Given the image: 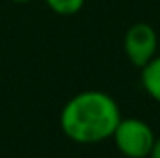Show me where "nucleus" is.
<instances>
[{"instance_id":"obj_4","label":"nucleus","mask_w":160,"mask_h":158,"mask_svg":"<svg viewBox=\"0 0 160 158\" xmlns=\"http://www.w3.org/2000/svg\"><path fill=\"white\" fill-rule=\"evenodd\" d=\"M140 80L145 93L160 104V54H157L151 62H147L142 67Z\"/></svg>"},{"instance_id":"obj_5","label":"nucleus","mask_w":160,"mask_h":158,"mask_svg":"<svg viewBox=\"0 0 160 158\" xmlns=\"http://www.w3.org/2000/svg\"><path fill=\"white\" fill-rule=\"evenodd\" d=\"M45 4L48 6L50 11L69 17V15H77L80 9L84 7L86 0H45Z\"/></svg>"},{"instance_id":"obj_1","label":"nucleus","mask_w":160,"mask_h":158,"mask_svg":"<svg viewBox=\"0 0 160 158\" xmlns=\"http://www.w3.org/2000/svg\"><path fill=\"white\" fill-rule=\"evenodd\" d=\"M121 110L116 99L101 89H86L71 97L60 112V128L75 143H99L110 140Z\"/></svg>"},{"instance_id":"obj_7","label":"nucleus","mask_w":160,"mask_h":158,"mask_svg":"<svg viewBox=\"0 0 160 158\" xmlns=\"http://www.w3.org/2000/svg\"><path fill=\"white\" fill-rule=\"evenodd\" d=\"M11 2H17V4H26V2H32V0H11Z\"/></svg>"},{"instance_id":"obj_3","label":"nucleus","mask_w":160,"mask_h":158,"mask_svg":"<svg viewBox=\"0 0 160 158\" xmlns=\"http://www.w3.org/2000/svg\"><path fill=\"white\" fill-rule=\"evenodd\" d=\"M123 50L127 60L142 69L157 56L158 50V36L155 28L147 22H134L132 26H128L123 37Z\"/></svg>"},{"instance_id":"obj_6","label":"nucleus","mask_w":160,"mask_h":158,"mask_svg":"<svg viewBox=\"0 0 160 158\" xmlns=\"http://www.w3.org/2000/svg\"><path fill=\"white\" fill-rule=\"evenodd\" d=\"M147 158H160V138L155 140L153 149H151V153H149V156H147Z\"/></svg>"},{"instance_id":"obj_2","label":"nucleus","mask_w":160,"mask_h":158,"mask_svg":"<svg viewBox=\"0 0 160 158\" xmlns=\"http://www.w3.org/2000/svg\"><path fill=\"white\" fill-rule=\"evenodd\" d=\"M112 140L123 156L127 158H147L153 143L157 140L151 125L140 117H121Z\"/></svg>"}]
</instances>
